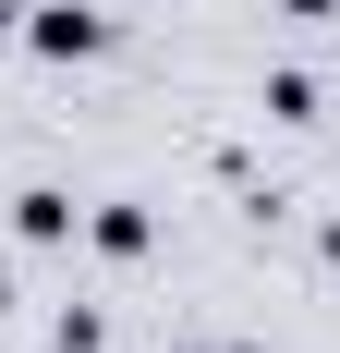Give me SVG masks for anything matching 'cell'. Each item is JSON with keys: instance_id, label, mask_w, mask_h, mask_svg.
<instances>
[{"instance_id": "cell-2", "label": "cell", "mask_w": 340, "mask_h": 353, "mask_svg": "<svg viewBox=\"0 0 340 353\" xmlns=\"http://www.w3.org/2000/svg\"><path fill=\"white\" fill-rule=\"evenodd\" d=\"M328 256H340V232H328Z\"/></svg>"}, {"instance_id": "cell-1", "label": "cell", "mask_w": 340, "mask_h": 353, "mask_svg": "<svg viewBox=\"0 0 340 353\" xmlns=\"http://www.w3.org/2000/svg\"><path fill=\"white\" fill-rule=\"evenodd\" d=\"M36 49H61V61H85V49H109V12H36Z\"/></svg>"}]
</instances>
